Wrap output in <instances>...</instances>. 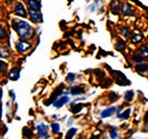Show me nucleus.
I'll use <instances>...</instances> for the list:
<instances>
[{
    "instance_id": "nucleus-1",
    "label": "nucleus",
    "mask_w": 148,
    "mask_h": 139,
    "mask_svg": "<svg viewBox=\"0 0 148 139\" xmlns=\"http://www.w3.org/2000/svg\"><path fill=\"white\" fill-rule=\"evenodd\" d=\"M12 27L15 31L18 34V36L21 38L22 40H28L34 36V30L31 28L28 22L20 19H15L12 21Z\"/></svg>"
},
{
    "instance_id": "nucleus-2",
    "label": "nucleus",
    "mask_w": 148,
    "mask_h": 139,
    "mask_svg": "<svg viewBox=\"0 0 148 139\" xmlns=\"http://www.w3.org/2000/svg\"><path fill=\"white\" fill-rule=\"evenodd\" d=\"M111 75L114 77L115 82L120 85V86H128V85H130V81L125 77V75L123 73H120V71H118V70H111Z\"/></svg>"
},
{
    "instance_id": "nucleus-3",
    "label": "nucleus",
    "mask_w": 148,
    "mask_h": 139,
    "mask_svg": "<svg viewBox=\"0 0 148 139\" xmlns=\"http://www.w3.org/2000/svg\"><path fill=\"white\" fill-rule=\"evenodd\" d=\"M28 15H29V17H30V20L34 22V23L42 22V15L40 14V11H37V10H35V9L29 8Z\"/></svg>"
},
{
    "instance_id": "nucleus-4",
    "label": "nucleus",
    "mask_w": 148,
    "mask_h": 139,
    "mask_svg": "<svg viewBox=\"0 0 148 139\" xmlns=\"http://www.w3.org/2000/svg\"><path fill=\"white\" fill-rule=\"evenodd\" d=\"M14 12L16 16H19L21 18H26L27 17V11H26V8L22 5L21 2H16L15 7H14Z\"/></svg>"
},
{
    "instance_id": "nucleus-5",
    "label": "nucleus",
    "mask_w": 148,
    "mask_h": 139,
    "mask_svg": "<svg viewBox=\"0 0 148 139\" xmlns=\"http://www.w3.org/2000/svg\"><path fill=\"white\" fill-rule=\"evenodd\" d=\"M121 12H123V15L125 16V17H130V16L135 15V9L132 7L130 3L124 2L121 5Z\"/></svg>"
},
{
    "instance_id": "nucleus-6",
    "label": "nucleus",
    "mask_w": 148,
    "mask_h": 139,
    "mask_svg": "<svg viewBox=\"0 0 148 139\" xmlns=\"http://www.w3.org/2000/svg\"><path fill=\"white\" fill-rule=\"evenodd\" d=\"M16 48L19 52H26L31 48V44H29L27 40H20L16 44Z\"/></svg>"
},
{
    "instance_id": "nucleus-7",
    "label": "nucleus",
    "mask_w": 148,
    "mask_h": 139,
    "mask_svg": "<svg viewBox=\"0 0 148 139\" xmlns=\"http://www.w3.org/2000/svg\"><path fill=\"white\" fill-rule=\"evenodd\" d=\"M64 88H65V86L64 85H60L59 87L57 88L51 94V96H50V99L48 100V101H46V105H49V103H53V101L58 98V97H60L61 96V94H62V91H64Z\"/></svg>"
},
{
    "instance_id": "nucleus-8",
    "label": "nucleus",
    "mask_w": 148,
    "mask_h": 139,
    "mask_svg": "<svg viewBox=\"0 0 148 139\" xmlns=\"http://www.w3.org/2000/svg\"><path fill=\"white\" fill-rule=\"evenodd\" d=\"M109 9H110L111 14L117 16L121 12V5H120L118 0H111L110 5H109Z\"/></svg>"
},
{
    "instance_id": "nucleus-9",
    "label": "nucleus",
    "mask_w": 148,
    "mask_h": 139,
    "mask_svg": "<svg viewBox=\"0 0 148 139\" xmlns=\"http://www.w3.org/2000/svg\"><path fill=\"white\" fill-rule=\"evenodd\" d=\"M69 97L66 95H64V96H60V97H58L55 101H53V107H56V108H61L64 105H66V103H69Z\"/></svg>"
},
{
    "instance_id": "nucleus-10",
    "label": "nucleus",
    "mask_w": 148,
    "mask_h": 139,
    "mask_svg": "<svg viewBox=\"0 0 148 139\" xmlns=\"http://www.w3.org/2000/svg\"><path fill=\"white\" fill-rule=\"evenodd\" d=\"M19 77H20V69H19V67L12 68V69L8 73V78H9L10 80H14V81L18 80Z\"/></svg>"
},
{
    "instance_id": "nucleus-11",
    "label": "nucleus",
    "mask_w": 148,
    "mask_h": 139,
    "mask_svg": "<svg viewBox=\"0 0 148 139\" xmlns=\"http://www.w3.org/2000/svg\"><path fill=\"white\" fill-rule=\"evenodd\" d=\"M37 131L39 137H41V138H47L48 137V127L44 123L37 126Z\"/></svg>"
},
{
    "instance_id": "nucleus-12",
    "label": "nucleus",
    "mask_w": 148,
    "mask_h": 139,
    "mask_svg": "<svg viewBox=\"0 0 148 139\" xmlns=\"http://www.w3.org/2000/svg\"><path fill=\"white\" fill-rule=\"evenodd\" d=\"M116 107H109V108H106L100 112V117L101 118H108L112 116L115 112H116Z\"/></svg>"
},
{
    "instance_id": "nucleus-13",
    "label": "nucleus",
    "mask_w": 148,
    "mask_h": 139,
    "mask_svg": "<svg viewBox=\"0 0 148 139\" xmlns=\"http://www.w3.org/2000/svg\"><path fill=\"white\" fill-rule=\"evenodd\" d=\"M143 39H144V36H143L141 32H134V34H132V36H130V41L135 45L141 42Z\"/></svg>"
},
{
    "instance_id": "nucleus-14",
    "label": "nucleus",
    "mask_w": 148,
    "mask_h": 139,
    "mask_svg": "<svg viewBox=\"0 0 148 139\" xmlns=\"http://www.w3.org/2000/svg\"><path fill=\"white\" fill-rule=\"evenodd\" d=\"M115 48L118 50L119 52H124L125 49H126V42L121 39V38H118L116 40V45H115Z\"/></svg>"
},
{
    "instance_id": "nucleus-15",
    "label": "nucleus",
    "mask_w": 148,
    "mask_h": 139,
    "mask_svg": "<svg viewBox=\"0 0 148 139\" xmlns=\"http://www.w3.org/2000/svg\"><path fill=\"white\" fill-rule=\"evenodd\" d=\"M28 6L31 9H35L37 11H40V9H41V2H40V0H29Z\"/></svg>"
},
{
    "instance_id": "nucleus-16",
    "label": "nucleus",
    "mask_w": 148,
    "mask_h": 139,
    "mask_svg": "<svg viewBox=\"0 0 148 139\" xmlns=\"http://www.w3.org/2000/svg\"><path fill=\"white\" fill-rule=\"evenodd\" d=\"M84 107H85V106H84L82 103H78V105H77V103H73L69 109H70V111H71L73 114H78Z\"/></svg>"
},
{
    "instance_id": "nucleus-17",
    "label": "nucleus",
    "mask_w": 148,
    "mask_h": 139,
    "mask_svg": "<svg viewBox=\"0 0 148 139\" xmlns=\"http://www.w3.org/2000/svg\"><path fill=\"white\" fill-rule=\"evenodd\" d=\"M136 71L139 73H147L148 71V64H139L136 66Z\"/></svg>"
},
{
    "instance_id": "nucleus-18",
    "label": "nucleus",
    "mask_w": 148,
    "mask_h": 139,
    "mask_svg": "<svg viewBox=\"0 0 148 139\" xmlns=\"http://www.w3.org/2000/svg\"><path fill=\"white\" fill-rule=\"evenodd\" d=\"M85 89L82 87H74L70 89V94L74 96H77V95H82V94H85Z\"/></svg>"
},
{
    "instance_id": "nucleus-19",
    "label": "nucleus",
    "mask_w": 148,
    "mask_h": 139,
    "mask_svg": "<svg viewBox=\"0 0 148 139\" xmlns=\"http://www.w3.org/2000/svg\"><path fill=\"white\" fill-rule=\"evenodd\" d=\"M132 59H133L134 62H135V64H137V65L143 64V62H144V60H145V58L141 56L140 53H135V55H133Z\"/></svg>"
},
{
    "instance_id": "nucleus-20",
    "label": "nucleus",
    "mask_w": 148,
    "mask_h": 139,
    "mask_svg": "<svg viewBox=\"0 0 148 139\" xmlns=\"http://www.w3.org/2000/svg\"><path fill=\"white\" fill-rule=\"evenodd\" d=\"M139 53L144 58L148 60V45H143L140 48H139Z\"/></svg>"
},
{
    "instance_id": "nucleus-21",
    "label": "nucleus",
    "mask_w": 148,
    "mask_h": 139,
    "mask_svg": "<svg viewBox=\"0 0 148 139\" xmlns=\"http://www.w3.org/2000/svg\"><path fill=\"white\" fill-rule=\"evenodd\" d=\"M130 112H132V109L130 108H128V109H126L124 112H120V114H118V116L117 117L119 118V119H123V120H126V119H128L129 118V115H130Z\"/></svg>"
},
{
    "instance_id": "nucleus-22",
    "label": "nucleus",
    "mask_w": 148,
    "mask_h": 139,
    "mask_svg": "<svg viewBox=\"0 0 148 139\" xmlns=\"http://www.w3.org/2000/svg\"><path fill=\"white\" fill-rule=\"evenodd\" d=\"M130 28L129 27H127V26H123L121 28H120V34L123 35V37H125V38H127V37L130 36Z\"/></svg>"
},
{
    "instance_id": "nucleus-23",
    "label": "nucleus",
    "mask_w": 148,
    "mask_h": 139,
    "mask_svg": "<svg viewBox=\"0 0 148 139\" xmlns=\"http://www.w3.org/2000/svg\"><path fill=\"white\" fill-rule=\"evenodd\" d=\"M22 132H23V137L27 139H31L32 138V136H34V134H32V131L30 130L28 127H25L23 129H22Z\"/></svg>"
},
{
    "instance_id": "nucleus-24",
    "label": "nucleus",
    "mask_w": 148,
    "mask_h": 139,
    "mask_svg": "<svg viewBox=\"0 0 148 139\" xmlns=\"http://www.w3.org/2000/svg\"><path fill=\"white\" fill-rule=\"evenodd\" d=\"M134 95H135V94H134L133 90H128V91H126L124 98H125V100H126L127 103H129V101H132L134 99Z\"/></svg>"
},
{
    "instance_id": "nucleus-25",
    "label": "nucleus",
    "mask_w": 148,
    "mask_h": 139,
    "mask_svg": "<svg viewBox=\"0 0 148 139\" xmlns=\"http://www.w3.org/2000/svg\"><path fill=\"white\" fill-rule=\"evenodd\" d=\"M77 132V129L76 128H71V129H69L68 132H67L66 135V139H73V137L75 136V134Z\"/></svg>"
},
{
    "instance_id": "nucleus-26",
    "label": "nucleus",
    "mask_w": 148,
    "mask_h": 139,
    "mask_svg": "<svg viewBox=\"0 0 148 139\" xmlns=\"http://www.w3.org/2000/svg\"><path fill=\"white\" fill-rule=\"evenodd\" d=\"M108 98H109V101H116L117 99H118V95L116 94V92H114V91H110L109 94H108Z\"/></svg>"
},
{
    "instance_id": "nucleus-27",
    "label": "nucleus",
    "mask_w": 148,
    "mask_h": 139,
    "mask_svg": "<svg viewBox=\"0 0 148 139\" xmlns=\"http://www.w3.org/2000/svg\"><path fill=\"white\" fill-rule=\"evenodd\" d=\"M0 67H1V75H5L8 70V64L5 62V61H1L0 62Z\"/></svg>"
},
{
    "instance_id": "nucleus-28",
    "label": "nucleus",
    "mask_w": 148,
    "mask_h": 139,
    "mask_svg": "<svg viewBox=\"0 0 148 139\" xmlns=\"http://www.w3.org/2000/svg\"><path fill=\"white\" fill-rule=\"evenodd\" d=\"M109 134H110V138L111 139H117V129L115 128V127H110V131H109Z\"/></svg>"
},
{
    "instance_id": "nucleus-29",
    "label": "nucleus",
    "mask_w": 148,
    "mask_h": 139,
    "mask_svg": "<svg viewBox=\"0 0 148 139\" xmlns=\"http://www.w3.org/2000/svg\"><path fill=\"white\" fill-rule=\"evenodd\" d=\"M51 130L53 134H57V132L60 130V125L57 124V123H53V124H51Z\"/></svg>"
},
{
    "instance_id": "nucleus-30",
    "label": "nucleus",
    "mask_w": 148,
    "mask_h": 139,
    "mask_svg": "<svg viewBox=\"0 0 148 139\" xmlns=\"http://www.w3.org/2000/svg\"><path fill=\"white\" fill-rule=\"evenodd\" d=\"M75 78H76V75L75 73H69L68 75H67V81L68 82H73V81L75 80Z\"/></svg>"
},
{
    "instance_id": "nucleus-31",
    "label": "nucleus",
    "mask_w": 148,
    "mask_h": 139,
    "mask_svg": "<svg viewBox=\"0 0 148 139\" xmlns=\"http://www.w3.org/2000/svg\"><path fill=\"white\" fill-rule=\"evenodd\" d=\"M95 73H96L98 77H100V78H104L105 76H106V73H105V71H103V70H100V69H96L95 70Z\"/></svg>"
},
{
    "instance_id": "nucleus-32",
    "label": "nucleus",
    "mask_w": 148,
    "mask_h": 139,
    "mask_svg": "<svg viewBox=\"0 0 148 139\" xmlns=\"http://www.w3.org/2000/svg\"><path fill=\"white\" fill-rule=\"evenodd\" d=\"M8 57H9V52H6L3 47H1V58H8Z\"/></svg>"
},
{
    "instance_id": "nucleus-33",
    "label": "nucleus",
    "mask_w": 148,
    "mask_h": 139,
    "mask_svg": "<svg viewBox=\"0 0 148 139\" xmlns=\"http://www.w3.org/2000/svg\"><path fill=\"white\" fill-rule=\"evenodd\" d=\"M0 35H1V39H3V38H6V36H7V32H6V30H5V28L3 27H1L0 28Z\"/></svg>"
},
{
    "instance_id": "nucleus-34",
    "label": "nucleus",
    "mask_w": 148,
    "mask_h": 139,
    "mask_svg": "<svg viewBox=\"0 0 148 139\" xmlns=\"http://www.w3.org/2000/svg\"><path fill=\"white\" fill-rule=\"evenodd\" d=\"M144 123L146 125H148V111L145 114V116H144Z\"/></svg>"
},
{
    "instance_id": "nucleus-35",
    "label": "nucleus",
    "mask_w": 148,
    "mask_h": 139,
    "mask_svg": "<svg viewBox=\"0 0 148 139\" xmlns=\"http://www.w3.org/2000/svg\"><path fill=\"white\" fill-rule=\"evenodd\" d=\"M6 2H7V5H9V3H11L12 2V0H5Z\"/></svg>"
},
{
    "instance_id": "nucleus-36",
    "label": "nucleus",
    "mask_w": 148,
    "mask_h": 139,
    "mask_svg": "<svg viewBox=\"0 0 148 139\" xmlns=\"http://www.w3.org/2000/svg\"><path fill=\"white\" fill-rule=\"evenodd\" d=\"M23 1H25V2H27V3L29 2V0H23Z\"/></svg>"
},
{
    "instance_id": "nucleus-37",
    "label": "nucleus",
    "mask_w": 148,
    "mask_h": 139,
    "mask_svg": "<svg viewBox=\"0 0 148 139\" xmlns=\"http://www.w3.org/2000/svg\"><path fill=\"white\" fill-rule=\"evenodd\" d=\"M146 11H147V19H148V9L146 10Z\"/></svg>"
},
{
    "instance_id": "nucleus-38",
    "label": "nucleus",
    "mask_w": 148,
    "mask_h": 139,
    "mask_svg": "<svg viewBox=\"0 0 148 139\" xmlns=\"http://www.w3.org/2000/svg\"><path fill=\"white\" fill-rule=\"evenodd\" d=\"M92 139H95V137H92ZM96 139H99V138H98V137H97V138Z\"/></svg>"
}]
</instances>
